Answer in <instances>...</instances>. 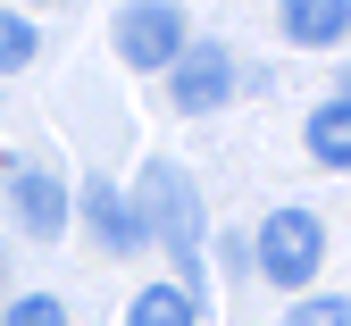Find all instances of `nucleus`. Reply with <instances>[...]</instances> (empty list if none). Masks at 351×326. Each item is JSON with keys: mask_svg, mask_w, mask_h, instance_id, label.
<instances>
[{"mask_svg": "<svg viewBox=\"0 0 351 326\" xmlns=\"http://www.w3.org/2000/svg\"><path fill=\"white\" fill-rule=\"evenodd\" d=\"M125 326H201V301H193V293H176L167 276H151V285L125 301Z\"/></svg>", "mask_w": 351, "mask_h": 326, "instance_id": "nucleus-9", "label": "nucleus"}, {"mask_svg": "<svg viewBox=\"0 0 351 326\" xmlns=\"http://www.w3.org/2000/svg\"><path fill=\"white\" fill-rule=\"evenodd\" d=\"M159 84H167V101L184 109V117H217V109L234 101V84H243V59L226 51V42H184Z\"/></svg>", "mask_w": 351, "mask_h": 326, "instance_id": "nucleus-4", "label": "nucleus"}, {"mask_svg": "<svg viewBox=\"0 0 351 326\" xmlns=\"http://www.w3.org/2000/svg\"><path fill=\"white\" fill-rule=\"evenodd\" d=\"M335 101H351V67H343V75H335Z\"/></svg>", "mask_w": 351, "mask_h": 326, "instance_id": "nucleus-13", "label": "nucleus"}, {"mask_svg": "<svg viewBox=\"0 0 351 326\" xmlns=\"http://www.w3.org/2000/svg\"><path fill=\"white\" fill-rule=\"evenodd\" d=\"M125 201H134V226H143V243H159L167 251V285L176 293H209V268H201V226H209V209H201V184H193V167L184 159H143V176L125 184Z\"/></svg>", "mask_w": 351, "mask_h": 326, "instance_id": "nucleus-1", "label": "nucleus"}, {"mask_svg": "<svg viewBox=\"0 0 351 326\" xmlns=\"http://www.w3.org/2000/svg\"><path fill=\"white\" fill-rule=\"evenodd\" d=\"M67 201H84V226H93V243H101L109 259H134V251H143V226H134V201H125V184L84 176V193H67Z\"/></svg>", "mask_w": 351, "mask_h": 326, "instance_id": "nucleus-6", "label": "nucleus"}, {"mask_svg": "<svg viewBox=\"0 0 351 326\" xmlns=\"http://www.w3.org/2000/svg\"><path fill=\"white\" fill-rule=\"evenodd\" d=\"M109 42H117V59H125V67L167 75L176 51L193 42V25H184V9H176V0H125V9L109 17Z\"/></svg>", "mask_w": 351, "mask_h": 326, "instance_id": "nucleus-3", "label": "nucleus"}, {"mask_svg": "<svg viewBox=\"0 0 351 326\" xmlns=\"http://www.w3.org/2000/svg\"><path fill=\"white\" fill-rule=\"evenodd\" d=\"M9 201H17V226L34 243H59L67 235V218H75V201H67V184L42 167V159H25V167H9Z\"/></svg>", "mask_w": 351, "mask_h": 326, "instance_id": "nucleus-5", "label": "nucleus"}, {"mask_svg": "<svg viewBox=\"0 0 351 326\" xmlns=\"http://www.w3.org/2000/svg\"><path fill=\"white\" fill-rule=\"evenodd\" d=\"M318 268H326V218L310 201H276L268 218L251 226V276L259 285H276V293H310L318 285Z\"/></svg>", "mask_w": 351, "mask_h": 326, "instance_id": "nucleus-2", "label": "nucleus"}, {"mask_svg": "<svg viewBox=\"0 0 351 326\" xmlns=\"http://www.w3.org/2000/svg\"><path fill=\"white\" fill-rule=\"evenodd\" d=\"M276 34L293 51H335V42H351V0H285Z\"/></svg>", "mask_w": 351, "mask_h": 326, "instance_id": "nucleus-7", "label": "nucleus"}, {"mask_svg": "<svg viewBox=\"0 0 351 326\" xmlns=\"http://www.w3.org/2000/svg\"><path fill=\"white\" fill-rule=\"evenodd\" d=\"M285 326H351V301H343V293H301V301L285 310Z\"/></svg>", "mask_w": 351, "mask_h": 326, "instance_id": "nucleus-12", "label": "nucleus"}, {"mask_svg": "<svg viewBox=\"0 0 351 326\" xmlns=\"http://www.w3.org/2000/svg\"><path fill=\"white\" fill-rule=\"evenodd\" d=\"M0 326H67V301H59V293H9Z\"/></svg>", "mask_w": 351, "mask_h": 326, "instance_id": "nucleus-11", "label": "nucleus"}, {"mask_svg": "<svg viewBox=\"0 0 351 326\" xmlns=\"http://www.w3.org/2000/svg\"><path fill=\"white\" fill-rule=\"evenodd\" d=\"M301 143H310V159H318V167L351 176V101H335V92H326V101L301 117Z\"/></svg>", "mask_w": 351, "mask_h": 326, "instance_id": "nucleus-8", "label": "nucleus"}, {"mask_svg": "<svg viewBox=\"0 0 351 326\" xmlns=\"http://www.w3.org/2000/svg\"><path fill=\"white\" fill-rule=\"evenodd\" d=\"M34 51H42V25H34V17H17V9H0V75H17Z\"/></svg>", "mask_w": 351, "mask_h": 326, "instance_id": "nucleus-10", "label": "nucleus"}]
</instances>
